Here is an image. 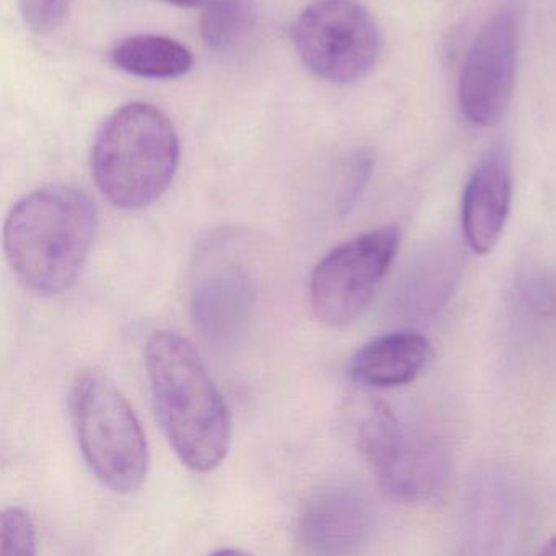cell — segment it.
<instances>
[{"label":"cell","instance_id":"15","mask_svg":"<svg viewBox=\"0 0 556 556\" xmlns=\"http://www.w3.org/2000/svg\"><path fill=\"white\" fill-rule=\"evenodd\" d=\"M0 553L4 556L37 555V529L24 507H9L0 516Z\"/></svg>","mask_w":556,"mask_h":556},{"label":"cell","instance_id":"2","mask_svg":"<svg viewBox=\"0 0 556 556\" xmlns=\"http://www.w3.org/2000/svg\"><path fill=\"white\" fill-rule=\"evenodd\" d=\"M97 230L99 213L83 190L40 188L22 198L5 220L9 266L30 291L63 294L83 275Z\"/></svg>","mask_w":556,"mask_h":556},{"label":"cell","instance_id":"13","mask_svg":"<svg viewBox=\"0 0 556 556\" xmlns=\"http://www.w3.org/2000/svg\"><path fill=\"white\" fill-rule=\"evenodd\" d=\"M112 61L123 73L142 79H178L193 70V54L184 45L157 35H138L119 41Z\"/></svg>","mask_w":556,"mask_h":556},{"label":"cell","instance_id":"9","mask_svg":"<svg viewBox=\"0 0 556 556\" xmlns=\"http://www.w3.org/2000/svg\"><path fill=\"white\" fill-rule=\"evenodd\" d=\"M220 243L216 240L206 247L194 269L190 294L191 320L213 341L236 337L245 327L255 304L252 273Z\"/></svg>","mask_w":556,"mask_h":556},{"label":"cell","instance_id":"6","mask_svg":"<svg viewBox=\"0 0 556 556\" xmlns=\"http://www.w3.org/2000/svg\"><path fill=\"white\" fill-rule=\"evenodd\" d=\"M357 445L380 486L406 503L431 500L451 475L447 451L435 439L403 428L383 403L367 409L357 429Z\"/></svg>","mask_w":556,"mask_h":556},{"label":"cell","instance_id":"19","mask_svg":"<svg viewBox=\"0 0 556 556\" xmlns=\"http://www.w3.org/2000/svg\"><path fill=\"white\" fill-rule=\"evenodd\" d=\"M543 555H556V533L546 542L545 548L542 549Z\"/></svg>","mask_w":556,"mask_h":556},{"label":"cell","instance_id":"10","mask_svg":"<svg viewBox=\"0 0 556 556\" xmlns=\"http://www.w3.org/2000/svg\"><path fill=\"white\" fill-rule=\"evenodd\" d=\"M372 514L363 494L346 486L318 491L298 517V542L315 555H350L369 539Z\"/></svg>","mask_w":556,"mask_h":556},{"label":"cell","instance_id":"7","mask_svg":"<svg viewBox=\"0 0 556 556\" xmlns=\"http://www.w3.org/2000/svg\"><path fill=\"white\" fill-rule=\"evenodd\" d=\"M400 247L395 226L361 233L324 256L312 271L308 299L321 324H354L376 298Z\"/></svg>","mask_w":556,"mask_h":556},{"label":"cell","instance_id":"12","mask_svg":"<svg viewBox=\"0 0 556 556\" xmlns=\"http://www.w3.org/2000/svg\"><path fill=\"white\" fill-rule=\"evenodd\" d=\"M432 356L431 343L418 331H392L374 338L354 354L350 376L361 386L402 387L418 379Z\"/></svg>","mask_w":556,"mask_h":556},{"label":"cell","instance_id":"18","mask_svg":"<svg viewBox=\"0 0 556 556\" xmlns=\"http://www.w3.org/2000/svg\"><path fill=\"white\" fill-rule=\"evenodd\" d=\"M162 2H167V4L177 5V8L185 9H206L211 2L214 0H162Z\"/></svg>","mask_w":556,"mask_h":556},{"label":"cell","instance_id":"3","mask_svg":"<svg viewBox=\"0 0 556 556\" xmlns=\"http://www.w3.org/2000/svg\"><path fill=\"white\" fill-rule=\"evenodd\" d=\"M180 162L170 119L148 103L116 110L93 141L90 167L100 193L119 210L151 206L167 191Z\"/></svg>","mask_w":556,"mask_h":556},{"label":"cell","instance_id":"8","mask_svg":"<svg viewBox=\"0 0 556 556\" xmlns=\"http://www.w3.org/2000/svg\"><path fill=\"white\" fill-rule=\"evenodd\" d=\"M519 15L494 12L468 48L458 77V105L471 125L491 128L506 116L516 89Z\"/></svg>","mask_w":556,"mask_h":556},{"label":"cell","instance_id":"20","mask_svg":"<svg viewBox=\"0 0 556 556\" xmlns=\"http://www.w3.org/2000/svg\"><path fill=\"white\" fill-rule=\"evenodd\" d=\"M434 2H441V0H434Z\"/></svg>","mask_w":556,"mask_h":556},{"label":"cell","instance_id":"5","mask_svg":"<svg viewBox=\"0 0 556 556\" xmlns=\"http://www.w3.org/2000/svg\"><path fill=\"white\" fill-rule=\"evenodd\" d=\"M292 40L315 77L340 86L369 76L382 51L379 27L359 0H314L299 15Z\"/></svg>","mask_w":556,"mask_h":556},{"label":"cell","instance_id":"14","mask_svg":"<svg viewBox=\"0 0 556 556\" xmlns=\"http://www.w3.org/2000/svg\"><path fill=\"white\" fill-rule=\"evenodd\" d=\"M252 0H214L201 21L204 43L216 53H226L245 38L253 25Z\"/></svg>","mask_w":556,"mask_h":556},{"label":"cell","instance_id":"17","mask_svg":"<svg viewBox=\"0 0 556 556\" xmlns=\"http://www.w3.org/2000/svg\"><path fill=\"white\" fill-rule=\"evenodd\" d=\"M374 170V157L367 151L357 152L351 159L350 167H348L346 180H344L343 191H341L340 206L346 213L354 206L361 191L369 181L370 174Z\"/></svg>","mask_w":556,"mask_h":556},{"label":"cell","instance_id":"4","mask_svg":"<svg viewBox=\"0 0 556 556\" xmlns=\"http://www.w3.org/2000/svg\"><path fill=\"white\" fill-rule=\"evenodd\" d=\"M71 419L90 470L116 493L138 490L151 454L144 429L115 383L96 369L77 374L70 393Z\"/></svg>","mask_w":556,"mask_h":556},{"label":"cell","instance_id":"16","mask_svg":"<svg viewBox=\"0 0 556 556\" xmlns=\"http://www.w3.org/2000/svg\"><path fill=\"white\" fill-rule=\"evenodd\" d=\"M25 24L35 34H51L60 27L67 11V0H21Z\"/></svg>","mask_w":556,"mask_h":556},{"label":"cell","instance_id":"11","mask_svg":"<svg viewBox=\"0 0 556 556\" xmlns=\"http://www.w3.org/2000/svg\"><path fill=\"white\" fill-rule=\"evenodd\" d=\"M513 204V164L503 146L488 151L471 172L462 198V229L468 247L486 255L500 242Z\"/></svg>","mask_w":556,"mask_h":556},{"label":"cell","instance_id":"1","mask_svg":"<svg viewBox=\"0 0 556 556\" xmlns=\"http://www.w3.org/2000/svg\"><path fill=\"white\" fill-rule=\"evenodd\" d=\"M155 415L175 454L194 471L219 467L232 442V418L193 344L155 331L146 344Z\"/></svg>","mask_w":556,"mask_h":556}]
</instances>
